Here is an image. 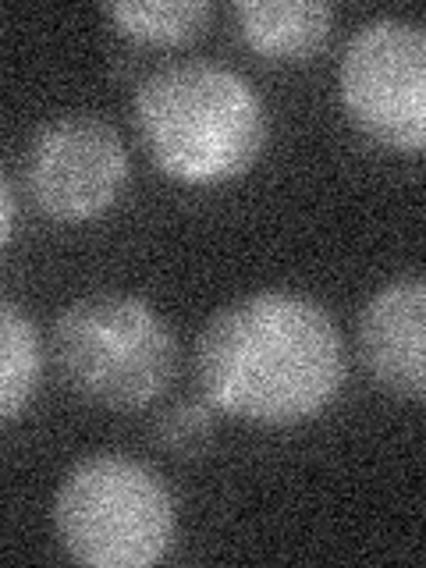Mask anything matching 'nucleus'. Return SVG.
Returning <instances> with one entry per match:
<instances>
[{
	"label": "nucleus",
	"instance_id": "9d476101",
	"mask_svg": "<svg viewBox=\"0 0 426 568\" xmlns=\"http://www.w3.org/2000/svg\"><path fill=\"white\" fill-rule=\"evenodd\" d=\"M103 14L124 40L139 47H178L206 32L213 4L210 0H129V4H103Z\"/></svg>",
	"mask_w": 426,
	"mask_h": 568
},
{
	"label": "nucleus",
	"instance_id": "f03ea898",
	"mask_svg": "<svg viewBox=\"0 0 426 568\" xmlns=\"http://www.w3.org/2000/svg\"><path fill=\"white\" fill-rule=\"evenodd\" d=\"M135 132L150 160L182 185H224L256 164L271 118L242 71L185 58L150 71L132 97Z\"/></svg>",
	"mask_w": 426,
	"mask_h": 568
},
{
	"label": "nucleus",
	"instance_id": "6e6552de",
	"mask_svg": "<svg viewBox=\"0 0 426 568\" xmlns=\"http://www.w3.org/2000/svg\"><path fill=\"white\" fill-rule=\"evenodd\" d=\"M235 22L245 47L266 61H306L324 50L334 8L324 0H242Z\"/></svg>",
	"mask_w": 426,
	"mask_h": 568
},
{
	"label": "nucleus",
	"instance_id": "f257e3e1",
	"mask_svg": "<svg viewBox=\"0 0 426 568\" xmlns=\"http://www.w3.org/2000/svg\"><path fill=\"white\" fill-rule=\"evenodd\" d=\"M348 355L331 310L292 288H263L217 310L195 342V381L221 413L295 426L334 405Z\"/></svg>",
	"mask_w": 426,
	"mask_h": 568
},
{
	"label": "nucleus",
	"instance_id": "20e7f679",
	"mask_svg": "<svg viewBox=\"0 0 426 568\" xmlns=\"http://www.w3.org/2000/svg\"><path fill=\"white\" fill-rule=\"evenodd\" d=\"M53 363L79 398L135 413L168 395L178 373V337L146 298L97 292L58 316Z\"/></svg>",
	"mask_w": 426,
	"mask_h": 568
},
{
	"label": "nucleus",
	"instance_id": "9b49d317",
	"mask_svg": "<svg viewBox=\"0 0 426 568\" xmlns=\"http://www.w3.org/2000/svg\"><path fill=\"white\" fill-rule=\"evenodd\" d=\"M213 405L210 402H174L153 423V437L164 452L178 455V458H195L210 448L213 440Z\"/></svg>",
	"mask_w": 426,
	"mask_h": 568
},
{
	"label": "nucleus",
	"instance_id": "f8f14e48",
	"mask_svg": "<svg viewBox=\"0 0 426 568\" xmlns=\"http://www.w3.org/2000/svg\"><path fill=\"white\" fill-rule=\"evenodd\" d=\"M14 217H18L14 192H11L8 174L0 171V253H4V245H8V242H11V235H14Z\"/></svg>",
	"mask_w": 426,
	"mask_h": 568
},
{
	"label": "nucleus",
	"instance_id": "7ed1b4c3",
	"mask_svg": "<svg viewBox=\"0 0 426 568\" xmlns=\"http://www.w3.org/2000/svg\"><path fill=\"white\" fill-rule=\"evenodd\" d=\"M53 532L79 565L146 568L174 547L178 501L146 462L97 452L75 462L53 494Z\"/></svg>",
	"mask_w": 426,
	"mask_h": 568
},
{
	"label": "nucleus",
	"instance_id": "0eeeda50",
	"mask_svg": "<svg viewBox=\"0 0 426 568\" xmlns=\"http://www.w3.org/2000/svg\"><path fill=\"white\" fill-rule=\"evenodd\" d=\"M359 359L387 395L423 402L426 395V281L402 274L387 281L359 313Z\"/></svg>",
	"mask_w": 426,
	"mask_h": 568
},
{
	"label": "nucleus",
	"instance_id": "39448f33",
	"mask_svg": "<svg viewBox=\"0 0 426 568\" xmlns=\"http://www.w3.org/2000/svg\"><path fill=\"white\" fill-rule=\"evenodd\" d=\"M337 97L369 142L419 153L426 142V29L398 14L363 22L337 64Z\"/></svg>",
	"mask_w": 426,
	"mask_h": 568
},
{
	"label": "nucleus",
	"instance_id": "1a4fd4ad",
	"mask_svg": "<svg viewBox=\"0 0 426 568\" xmlns=\"http://www.w3.org/2000/svg\"><path fill=\"white\" fill-rule=\"evenodd\" d=\"M43 384V337L32 316L0 298V423L22 416Z\"/></svg>",
	"mask_w": 426,
	"mask_h": 568
},
{
	"label": "nucleus",
	"instance_id": "423d86ee",
	"mask_svg": "<svg viewBox=\"0 0 426 568\" xmlns=\"http://www.w3.org/2000/svg\"><path fill=\"white\" fill-rule=\"evenodd\" d=\"M129 174L132 160L118 129L85 111L43 121L22 156V182L32 206L61 224L97 221L114 210Z\"/></svg>",
	"mask_w": 426,
	"mask_h": 568
}]
</instances>
